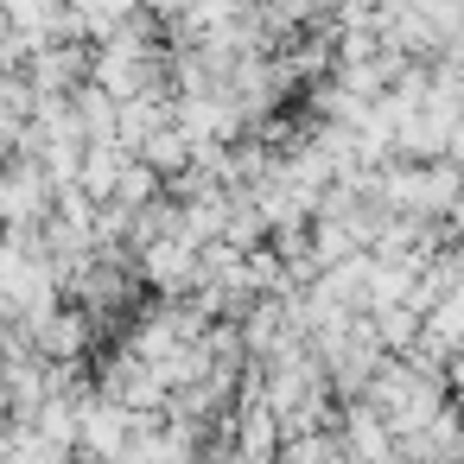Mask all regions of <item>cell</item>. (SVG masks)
<instances>
[{
  "label": "cell",
  "mask_w": 464,
  "mask_h": 464,
  "mask_svg": "<svg viewBox=\"0 0 464 464\" xmlns=\"http://www.w3.org/2000/svg\"><path fill=\"white\" fill-rule=\"evenodd\" d=\"M134 407L128 401H115V394H90L83 401V426H77V451H83V464H115L121 458V445L134 439Z\"/></svg>",
  "instance_id": "6da1fadb"
},
{
  "label": "cell",
  "mask_w": 464,
  "mask_h": 464,
  "mask_svg": "<svg viewBox=\"0 0 464 464\" xmlns=\"http://www.w3.org/2000/svg\"><path fill=\"white\" fill-rule=\"evenodd\" d=\"M198 261H204V248H198L191 236H160V242H147V248L134 255V274H140L153 293L179 299V293L198 286Z\"/></svg>",
  "instance_id": "7a4b0ae2"
},
{
  "label": "cell",
  "mask_w": 464,
  "mask_h": 464,
  "mask_svg": "<svg viewBox=\"0 0 464 464\" xmlns=\"http://www.w3.org/2000/svg\"><path fill=\"white\" fill-rule=\"evenodd\" d=\"M337 445H343L356 464H394V458H401V432L388 426V413H382L375 401H350V407H343Z\"/></svg>",
  "instance_id": "3957f363"
},
{
  "label": "cell",
  "mask_w": 464,
  "mask_h": 464,
  "mask_svg": "<svg viewBox=\"0 0 464 464\" xmlns=\"http://www.w3.org/2000/svg\"><path fill=\"white\" fill-rule=\"evenodd\" d=\"M39 356H52V362H83V350H90V337H96V312L77 299V305H58L39 331Z\"/></svg>",
  "instance_id": "277c9868"
},
{
  "label": "cell",
  "mask_w": 464,
  "mask_h": 464,
  "mask_svg": "<svg viewBox=\"0 0 464 464\" xmlns=\"http://www.w3.org/2000/svg\"><path fill=\"white\" fill-rule=\"evenodd\" d=\"M90 77L115 96V102H134V96H153V58H128V52H102L90 64Z\"/></svg>",
  "instance_id": "5b68a950"
},
{
  "label": "cell",
  "mask_w": 464,
  "mask_h": 464,
  "mask_svg": "<svg viewBox=\"0 0 464 464\" xmlns=\"http://www.w3.org/2000/svg\"><path fill=\"white\" fill-rule=\"evenodd\" d=\"M128 160H134V147H121V140H90V153H83V191H90L96 204H109L115 185H121V172H128Z\"/></svg>",
  "instance_id": "8992f818"
},
{
  "label": "cell",
  "mask_w": 464,
  "mask_h": 464,
  "mask_svg": "<svg viewBox=\"0 0 464 464\" xmlns=\"http://www.w3.org/2000/svg\"><path fill=\"white\" fill-rule=\"evenodd\" d=\"M179 121V102H160V96H134V102H121V147H147L160 128H172Z\"/></svg>",
  "instance_id": "52a82bcc"
},
{
  "label": "cell",
  "mask_w": 464,
  "mask_h": 464,
  "mask_svg": "<svg viewBox=\"0 0 464 464\" xmlns=\"http://www.w3.org/2000/svg\"><path fill=\"white\" fill-rule=\"evenodd\" d=\"M153 198H166V172H160V166H147V160L134 153L109 204H128V210H140V204H153Z\"/></svg>",
  "instance_id": "ba28073f"
},
{
  "label": "cell",
  "mask_w": 464,
  "mask_h": 464,
  "mask_svg": "<svg viewBox=\"0 0 464 464\" xmlns=\"http://www.w3.org/2000/svg\"><path fill=\"white\" fill-rule=\"evenodd\" d=\"M451 64H464V33H458V52H451Z\"/></svg>",
  "instance_id": "9c48e42d"
},
{
  "label": "cell",
  "mask_w": 464,
  "mask_h": 464,
  "mask_svg": "<svg viewBox=\"0 0 464 464\" xmlns=\"http://www.w3.org/2000/svg\"><path fill=\"white\" fill-rule=\"evenodd\" d=\"M394 464H426V458H407V451H401V458H394Z\"/></svg>",
  "instance_id": "30bf717a"
}]
</instances>
